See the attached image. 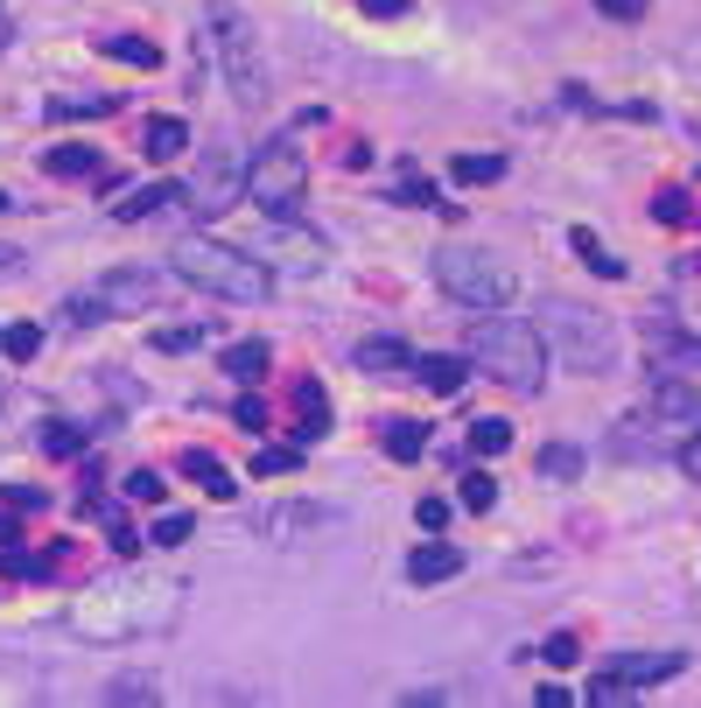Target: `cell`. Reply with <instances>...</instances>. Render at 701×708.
Segmentation results:
<instances>
[{
    "label": "cell",
    "mask_w": 701,
    "mask_h": 708,
    "mask_svg": "<svg viewBox=\"0 0 701 708\" xmlns=\"http://www.w3.org/2000/svg\"><path fill=\"white\" fill-rule=\"evenodd\" d=\"M435 288L457 302V309L484 316V309H505L519 295V274L499 253H484V246H442L435 253Z\"/></svg>",
    "instance_id": "obj_6"
},
{
    "label": "cell",
    "mask_w": 701,
    "mask_h": 708,
    "mask_svg": "<svg viewBox=\"0 0 701 708\" xmlns=\"http://www.w3.org/2000/svg\"><path fill=\"white\" fill-rule=\"evenodd\" d=\"M401 197H407V204H435V183H428V176H407Z\"/></svg>",
    "instance_id": "obj_45"
},
{
    "label": "cell",
    "mask_w": 701,
    "mask_h": 708,
    "mask_svg": "<svg viewBox=\"0 0 701 708\" xmlns=\"http://www.w3.org/2000/svg\"><path fill=\"white\" fill-rule=\"evenodd\" d=\"M204 29H211V50H218L224 91H232L239 106H267V64H260V35H253V22H245L232 0H211Z\"/></svg>",
    "instance_id": "obj_7"
},
{
    "label": "cell",
    "mask_w": 701,
    "mask_h": 708,
    "mask_svg": "<svg viewBox=\"0 0 701 708\" xmlns=\"http://www.w3.org/2000/svg\"><path fill=\"white\" fill-rule=\"evenodd\" d=\"M245 197L260 210H274V218H302V204H309V155L295 141H267L245 162Z\"/></svg>",
    "instance_id": "obj_9"
},
{
    "label": "cell",
    "mask_w": 701,
    "mask_h": 708,
    "mask_svg": "<svg viewBox=\"0 0 701 708\" xmlns=\"http://www.w3.org/2000/svg\"><path fill=\"white\" fill-rule=\"evenodd\" d=\"M596 8L611 14V22H646V8H653V0H596Z\"/></svg>",
    "instance_id": "obj_39"
},
{
    "label": "cell",
    "mask_w": 701,
    "mask_h": 708,
    "mask_svg": "<svg viewBox=\"0 0 701 708\" xmlns=\"http://www.w3.org/2000/svg\"><path fill=\"white\" fill-rule=\"evenodd\" d=\"M470 366H484L499 386H513V393H540L547 386V337H540V323H513V316L484 309L478 323H470Z\"/></svg>",
    "instance_id": "obj_4"
},
{
    "label": "cell",
    "mask_w": 701,
    "mask_h": 708,
    "mask_svg": "<svg viewBox=\"0 0 701 708\" xmlns=\"http://www.w3.org/2000/svg\"><path fill=\"white\" fill-rule=\"evenodd\" d=\"M14 541V512H0V547H8Z\"/></svg>",
    "instance_id": "obj_47"
},
{
    "label": "cell",
    "mask_w": 701,
    "mask_h": 708,
    "mask_svg": "<svg viewBox=\"0 0 701 708\" xmlns=\"http://www.w3.org/2000/svg\"><path fill=\"white\" fill-rule=\"evenodd\" d=\"M540 337H547V358H561L568 372H611L617 366V323L603 309H582V302H540L534 309Z\"/></svg>",
    "instance_id": "obj_5"
},
{
    "label": "cell",
    "mask_w": 701,
    "mask_h": 708,
    "mask_svg": "<svg viewBox=\"0 0 701 708\" xmlns=\"http://www.w3.org/2000/svg\"><path fill=\"white\" fill-rule=\"evenodd\" d=\"M168 266H176V274H183L197 295H218V302H267V295H274L267 260H253L245 246H224V239H211V232L176 239Z\"/></svg>",
    "instance_id": "obj_3"
},
{
    "label": "cell",
    "mask_w": 701,
    "mask_h": 708,
    "mask_svg": "<svg viewBox=\"0 0 701 708\" xmlns=\"http://www.w3.org/2000/svg\"><path fill=\"white\" fill-rule=\"evenodd\" d=\"M120 491H127V499H134V505H162V499H168V491H162V477H155V470H134V477H127V484H120Z\"/></svg>",
    "instance_id": "obj_33"
},
{
    "label": "cell",
    "mask_w": 701,
    "mask_h": 708,
    "mask_svg": "<svg viewBox=\"0 0 701 708\" xmlns=\"http://www.w3.org/2000/svg\"><path fill=\"white\" fill-rule=\"evenodd\" d=\"M162 295H168V274H162V266H106L85 295L64 302V316H70V323H112V316L155 309Z\"/></svg>",
    "instance_id": "obj_8"
},
{
    "label": "cell",
    "mask_w": 701,
    "mask_h": 708,
    "mask_svg": "<svg viewBox=\"0 0 701 708\" xmlns=\"http://www.w3.org/2000/svg\"><path fill=\"white\" fill-rule=\"evenodd\" d=\"M112 56H120V64H141V70H155L162 64V50L155 43H147V35H112V43H106Z\"/></svg>",
    "instance_id": "obj_28"
},
{
    "label": "cell",
    "mask_w": 701,
    "mask_h": 708,
    "mask_svg": "<svg viewBox=\"0 0 701 708\" xmlns=\"http://www.w3.org/2000/svg\"><path fill=\"white\" fill-rule=\"evenodd\" d=\"M680 470H688V477H694V484H701V428L688 435V443H680Z\"/></svg>",
    "instance_id": "obj_43"
},
{
    "label": "cell",
    "mask_w": 701,
    "mask_h": 708,
    "mask_svg": "<svg viewBox=\"0 0 701 708\" xmlns=\"http://www.w3.org/2000/svg\"><path fill=\"white\" fill-rule=\"evenodd\" d=\"M358 8H365V14H379V22H401V14H407V0H358Z\"/></svg>",
    "instance_id": "obj_44"
},
{
    "label": "cell",
    "mask_w": 701,
    "mask_h": 708,
    "mask_svg": "<svg viewBox=\"0 0 701 708\" xmlns=\"http://www.w3.org/2000/svg\"><path fill=\"white\" fill-rule=\"evenodd\" d=\"M35 568H43V562H35L29 547H14V541H8V554H0V576H8V582H22V576H35Z\"/></svg>",
    "instance_id": "obj_37"
},
{
    "label": "cell",
    "mask_w": 701,
    "mask_h": 708,
    "mask_svg": "<svg viewBox=\"0 0 701 708\" xmlns=\"http://www.w3.org/2000/svg\"><path fill=\"white\" fill-rule=\"evenodd\" d=\"M457 491H463V512H491V505H499V477H491V470H470Z\"/></svg>",
    "instance_id": "obj_27"
},
{
    "label": "cell",
    "mask_w": 701,
    "mask_h": 708,
    "mask_svg": "<svg viewBox=\"0 0 701 708\" xmlns=\"http://www.w3.org/2000/svg\"><path fill=\"white\" fill-rule=\"evenodd\" d=\"M232 414H239V428H253V435H260V428H267V407H260V400H253V393H245V400H239V407H232Z\"/></svg>",
    "instance_id": "obj_42"
},
{
    "label": "cell",
    "mask_w": 701,
    "mask_h": 708,
    "mask_svg": "<svg viewBox=\"0 0 701 708\" xmlns=\"http://www.w3.org/2000/svg\"><path fill=\"white\" fill-rule=\"evenodd\" d=\"M155 344H162V351H197V344H204V323H197V330H162Z\"/></svg>",
    "instance_id": "obj_41"
},
{
    "label": "cell",
    "mask_w": 701,
    "mask_h": 708,
    "mask_svg": "<svg viewBox=\"0 0 701 708\" xmlns=\"http://www.w3.org/2000/svg\"><path fill=\"white\" fill-rule=\"evenodd\" d=\"M0 351H8V358H22V366H29V358L43 351V330H35V323H8V330H0Z\"/></svg>",
    "instance_id": "obj_29"
},
{
    "label": "cell",
    "mask_w": 701,
    "mask_h": 708,
    "mask_svg": "<svg viewBox=\"0 0 701 708\" xmlns=\"http://www.w3.org/2000/svg\"><path fill=\"white\" fill-rule=\"evenodd\" d=\"M245 197V155L232 141H218L211 155H204V176L189 183V204H197V218H218V210H232Z\"/></svg>",
    "instance_id": "obj_12"
},
{
    "label": "cell",
    "mask_w": 701,
    "mask_h": 708,
    "mask_svg": "<svg viewBox=\"0 0 701 708\" xmlns=\"http://www.w3.org/2000/svg\"><path fill=\"white\" fill-rule=\"evenodd\" d=\"M505 176V155H457V162H449V183H499Z\"/></svg>",
    "instance_id": "obj_25"
},
{
    "label": "cell",
    "mask_w": 701,
    "mask_h": 708,
    "mask_svg": "<svg viewBox=\"0 0 701 708\" xmlns=\"http://www.w3.org/2000/svg\"><path fill=\"white\" fill-rule=\"evenodd\" d=\"M295 414H302V443H316V435L330 428V400H324V386H295Z\"/></svg>",
    "instance_id": "obj_23"
},
{
    "label": "cell",
    "mask_w": 701,
    "mask_h": 708,
    "mask_svg": "<svg viewBox=\"0 0 701 708\" xmlns=\"http://www.w3.org/2000/svg\"><path fill=\"white\" fill-rule=\"evenodd\" d=\"M295 464H302V443H295V449H260V456H253V477H288Z\"/></svg>",
    "instance_id": "obj_32"
},
{
    "label": "cell",
    "mask_w": 701,
    "mask_h": 708,
    "mask_svg": "<svg viewBox=\"0 0 701 708\" xmlns=\"http://www.w3.org/2000/svg\"><path fill=\"white\" fill-rule=\"evenodd\" d=\"M50 176H85V183H106V162H99V148L64 141V148H50Z\"/></svg>",
    "instance_id": "obj_19"
},
{
    "label": "cell",
    "mask_w": 701,
    "mask_h": 708,
    "mask_svg": "<svg viewBox=\"0 0 701 708\" xmlns=\"http://www.w3.org/2000/svg\"><path fill=\"white\" fill-rule=\"evenodd\" d=\"M540 470H547V477H576V470H582V449H576V443H547V449H540Z\"/></svg>",
    "instance_id": "obj_31"
},
{
    "label": "cell",
    "mask_w": 701,
    "mask_h": 708,
    "mask_svg": "<svg viewBox=\"0 0 701 708\" xmlns=\"http://www.w3.org/2000/svg\"><path fill=\"white\" fill-rule=\"evenodd\" d=\"M576 253L590 260V274H603V281H617V274H624V260H617L611 246H603V239L590 232V225H582V232H576Z\"/></svg>",
    "instance_id": "obj_26"
},
{
    "label": "cell",
    "mask_w": 701,
    "mask_h": 708,
    "mask_svg": "<svg viewBox=\"0 0 701 708\" xmlns=\"http://www.w3.org/2000/svg\"><path fill=\"white\" fill-rule=\"evenodd\" d=\"M0 210H8V189H0Z\"/></svg>",
    "instance_id": "obj_48"
},
{
    "label": "cell",
    "mask_w": 701,
    "mask_h": 708,
    "mask_svg": "<svg viewBox=\"0 0 701 708\" xmlns=\"http://www.w3.org/2000/svg\"><path fill=\"white\" fill-rule=\"evenodd\" d=\"M414 379H421L428 393H457L463 379H470V351H414Z\"/></svg>",
    "instance_id": "obj_15"
},
{
    "label": "cell",
    "mask_w": 701,
    "mask_h": 708,
    "mask_svg": "<svg viewBox=\"0 0 701 708\" xmlns=\"http://www.w3.org/2000/svg\"><path fill=\"white\" fill-rule=\"evenodd\" d=\"M141 141H147V155H155V162H176V155H189V127L176 120V112H155Z\"/></svg>",
    "instance_id": "obj_18"
},
{
    "label": "cell",
    "mask_w": 701,
    "mask_h": 708,
    "mask_svg": "<svg viewBox=\"0 0 701 708\" xmlns=\"http://www.w3.org/2000/svg\"><path fill=\"white\" fill-rule=\"evenodd\" d=\"M245 253L267 260V266H288V274H324V266H330V239L309 232L302 218H274V210H267Z\"/></svg>",
    "instance_id": "obj_10"
},
{
    "label": "cell",
    "mask_w": 701,
    "mask_h": 708,
    "mask_svg": "<svg viewBox=\"0 0 701 708\" xmlns=\"http://www.w3.org/2000/svg\"><path fill=\"white\" fill-rule=\"evenodd\" d=\"M470 449H478V456H505V449H513V421H499V414L470 421Z\"/></svg>",
    "instance_id": "obj_24"
},
{
    "label": "cell",
    "mask_w": 701,
    "mask_h": 708,
    "mask_svg": "<svg viewBox=\"0 0 701 708\" xmlns=\"http://www.w3.org/2000/svg\"><path fill=\"white\" fill-rule=\"evenodd\" d=\"M106 533H112V547H120V554H141V541H134V526H127L120 512H106Z\"/></svg>",
    "instance_id": "obj_40"
},
{
    "label": "cell",
    "mask_w": 701,
    "mask_h": 708,
    "mask_svg": "<svg viewBox=\"0 0 701 708\" xmlns=\"http://www.w3.org/2000/svg\"><path fill=\"white\" fill-rule=\"evenodd\" d=\"M50 112H56V120H78V112L99 120V112H112V99H50Z\"/></svg>",
    "instance_id": "obj_36"
},
{
    "label": "cell",
    "mask_w": 701,
    "mask_h": 708,
    "mask_svg": "<svg viewBox=\"0 0 701 708\" xmlns=\"http://www.w3.org/2000/svg\"><path fill=\"white\" fill-rule=\"evenodd\" d=\"M176 541H189V512H162L155 533H147V547H176Z\"/></svg>",
    "instance_id": "obj_34"
},
{
    "label": "cell",
    "mask_w": 701,
    "mask_h": 708,
    "mask_svg": "<svg viewBox=\"0 0 701 708\" xmlns=\"http://www.w3.org/2000/svg\"><path fill=\"white\" fill-rule=\"evenodd\" d=\"M324 526H337V512L330 505H309V499L260 505L253 512V541H267V547H309V533H324Z\"/></svg>",
    "instance_id": "obj_13"
},
{
    "label": "cell",
    "mask_w": 701,
    "mask_h": 708,
    "mask_svg": "<svg viewBox=\"0 0 701 708\" xmlns=\"http://www.w3.org/2000/svg\"><path fill=\"white\" fill-rule=\"evenodd\" d=\"M183 597L189 589L168 568H120V576L78 589V603L64 610V631L85 645H141L183 624Z\"/></svg>",
    "instance_id": "obj_1"
},
{
    "label": "cell",
    "mask_w": 701,
    "mask_h": 708,
    "mask_svg": "<svg viewBox=\"0 0 701 708\" xmlns=\"http://www.w3.org/2000/svg\"><path fill=\"white\" fill-rule=\"evenodd\" d=\"M401 366H414V351L401 337H365L358 344V372H401Z\"/></svg>",
    "instance_id": "obj_20"
},
{
    "label": "cell",
    "mask_w": 701,
    "mask_h": 708,
    "mask_svg": "<svg viewBox=\"0 0 701 708\" xmlns=\"http://www.w3.org/2000/svg\"><path fill=\"white\" fill-rule=\"evenodd\" d=\"M183 477L204 491V499H218V505H232V499H239V477L224 470L211 449H183Z\"/></svg>",
    "instance_id": "obj_16"
},
{
    "label": "cell",
    "mask_w": 701,
    "mask_h": 708,
    "mask_svg": "<svg viewBox=\"0 0 701 708\" xmlns=\"http://www.w3.org/2000/svg\"><path fill=\"white\" fill-rule=\"evenodd\" d=\"M694 428H701V393L688 386V379H659V386H646V400H638L632 414H617L611 456H624V464L680 456V443H688Z\"/></svg>",
    "instance_id": "obj_2"
},
{
    "label": "cell",
    "mask_w": 701,
    "mask_h": 708,
    "mask_svg": "<svg viewBox=\"0 0 701 708\" xmlns=\"http://www.w3.org/2000/svg\"><path fill=\"white\" fill-rule=\"evenodd\" d=\"M680 666H688V653H617L611 666H596V674H590V701H596V708L638 701V695H646V687L673 680Z\"/></svg>",
    "instance_id": "obj_11"
},
{
    "label": "cell",
    "mask_w": 701,
    "mask_h": 708,
    "mask_svg": "<svg viewBox=\"0 0 701 708\" xmlns=\"http://www.w3.org/2000/svg\"><path fill=\"white\" fill-rule=\"evenodd\" d=\"M8 274H22V253H14V246H0V281Z\"/></svg>",
    "instance_id": "obj_46"
},
{
    "label": "cell",
    "mask_w": 701,
    "mask_h": 708,
    "mask_svg": "<svg viewBox=\"0 0 701 708\" xmlns=\"http://www.w3.org/2000/svg\"><path fill=\"white\" fill-rule=\"evenodd\" d=\"M176 204H189L183 183H134V189H120V197H112V218H120V225H141V218H162V210H176Z\"/></svg>",
    "instance_id": "obj_14"
},
{
    "label": "cell",
    "mask_w": 701,
    "mask_h": 708,
    "mask_svg": "<svg viewBox=\"0 0 701 708\" xmlns=\"http://www.w3.org/2000/svg\"><path fill=\"white\" fill-rule=\"evenodd\" d=\"M414 526H421V533H442V526H449V505H442V499H421V505H414Z\"/></svg>",
    "instance_id": "obj_38"
},
{
    "label": "cell",
    "mask_w": 701,
    "mask_h": 708,
    "mask_svg": "<svg viewBox=\"0 0 701 708\" xmlns=\"http://www.w3.org/2000/svg\"><path fill=\"white\" fill-rule=\"evenodd\" d=\"M540 660H547V666H576V660H582V645H576V631H555V639H547V645H540Z\"/></svg>",
    "instance_id": "obj_35"
},
{
    "label": "cell",
    "mask_w": 701,
    "mask_h": 708,
    "mask_svg": "<svg viewBox=\"0 0 701 708\" xmlns=\"http://www.w3.org/2000/svg\"><path fill=\"white\" fill-rule=\"evenodd\" d=\"M386 456H393V464H421V456H428V421H393V428H386Z\"/></svg>",
    "instance_id": "obj_22"
},
{
    "label": "cell",
    "mask_w": 701,
    "mask_h": 708,
    "mask_svg": "<svg viewBox=\"0 0 701 708\" xmlns=\"http://www.w3.org/2000/svg\"><path fill=\"white\" fill-rule=\"evenodd\" d=\"M407 576L414 582H449V576H463V547H449V541H428V547H414L407 554Z\"/></svg>",
    "instance_id": "obj_17"
},
{
    "label": "cell",
    "mask_w": 701,
    "mask_h": 708,
    "mask_svg": "<svg viewBox=\"0 0 701 708\" xmlns=\"http://www.w3.org/2000/svg\"><path fill=\"white\" fill-rule=\"evenodd\" d=\"M106 701H162V687L147 680V674H120V680L106 687Z\"/></svg>",
    "instance_id": "obj_30"
},
{
    "label": "cell",
    "mask_w": 701,
    "mask_h": 708,
    "mask_svg": "<svg viewBox=\"0 0 701 708\" xmlns=\"http://www.w3.org/2000/svg\"><path fill=\"white\" fill-rule=\"evenodd\" d=\"M218 366L232 372V379H245V386H253V379H260V372L274 366V351H267V337H245V344H232V351L218 358Z\"/></svg>",
    "instance_id": "obj_21"
}]
</instances>
